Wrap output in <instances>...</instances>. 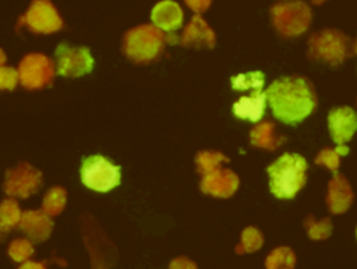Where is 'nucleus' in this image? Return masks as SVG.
<instances>
[{
  "label": "nucleus",
  "mask_w": 357,
  "mask_h": 269,
  "mask_svg": "<svg viewBox=\"0 0 357 269\" xmlns=\"http://www.w3.org/2000/svg\"><path fill=\"white\" fill-rule=\"evenodd\" d=\"M271 18L280 35L294 38L308 29L312 13L308 4L301 0H282L272 6Z\"/></svg>",
  "instance_id": "7ed1b4c3"
},
{
  "label": "nucleus",
  "mask_w": 357,
  "mask_h": 269,
  "mask_svg": "<svg viewBox=\"0 0 357 269\" xmlns=\"http://www.w3.org/2000/svg\"><path fill=\"white\" fill-rule=\"evenodd\" d=\"M57 72L64 77H79L89 72L93 67V60L86 47H73L66 43L56 50Z\"/></svg>",
  "instance_id": "6e6552de"
},
{
  "label": "nucleus",
  "mask_w": 357,
  "mask_h": 269,
  "mask_svg": "<svg viewBox=\"0 0 357 269\" xmlns=\"http://www.w3.org/2000/svg\"><path fill=\"white\" fill-rule=\"evenodd\" d=\"M66 203V194L61 188H53L50 190L43 201V209L47 215H57L60 210H63Z\"/></svg>",
  "instance_id": "5701e85b"
},
{
  "label": "nucleus",
  "mask_w": 357,
  "mask_h": 269,
  "mask_svg": "<svg viewBox=\"0 0 357 269\" xmlns=\"http://www.w3.org/2000/svg\"><path fill=\"white\" fill-rule=\"evenodd\" d=\"M8 254L14 261L21 262V261L28 259L33 254V248H32L31 243L26 240H15L11 243Z\"/></svg>",
  "instance_id": "bb28decb"
},
{
  "label": "nucleus",
  "mask_w": 357,
  "mask_h": 269,
  "mask_svg": "<svg viewBox=\"0 0 357 269\" xmlns=\"http://www.w3.org/2000/svg\"><path fill=\"white\" fill-rule=\"evenodd\" d=\"M264 237L255 227H247L241 234V241L237 247V252H254L261 248Z\"/></svg>",
  "instance_id": "412c9836"
},
{
  "label": "nucleus",
  "mask_w": 357,
  "mask_h": 269,
  "mask_svg": "<svg viewBox=\"0 0 357 269\" xmlns=\"http://www.w3.org/2000/svg\"><path fill=\"white\" fill-rule=\"evenodd\" d=\"M1 227H3V224H1V222H0V230H1Z\"/></svg>",
  "instance_id": "c9c22d12"
},
{
  "label": "nucleus",
  "mask_w": 357,
  "mask_h": 269,
  "mask_svg": "<svg viewBox=\"0 0 357 269\" xmlns=\"http://www.w3.org/2000/svg\"><path fill=\"white\" fill-rule=\"evenodd\" d=\"M328 127L332 139L342 145L351 139L357 131V114L351 107H337L328 116Z\"/></svg>",
  "instance_id": "9b49d317"
},
{
  "label": "nucleus",
  "mask_w": 357,
  "mask_h": 269,
  "mask_svg": "<svg viewBox=\"0 0 357 269\" xmlns=\"http://www.w3.org/2000/svg\"><path fill=\"white\" fill-rule=\"evenodd\" d=\"M18 77L25 88H42L53 78V64L43 54H29L21 61Z\"/></svg>",
  "instance_id": "1a4fd4ad"
},
{
  "label": "nucleus",
  "mask_w": 357,
  "mask_h": 269,
  "mask_svg": "<svg viewBox=\"0 0 357 269\" xmlns=\"http://www.w3.org/2000/svg\"><path fill=\"white\" fill-rule=\"evenodd\" d=\"M20 269H45V266L36 262H25Z\"/></svg>",
  "instance_id": "7c9ffc66"
},
{
  "label": "nucleus",
  "mask_w": 357,
  "mask_h": 269,
  "mask_svg": "<svg viewBox=\"0 0 357 269\" xmlns=\"http://www.w3.org/2000/svg\"><path fill=\"white\" fill-rule=\"evenodd\" d=\"M81 180L88 188L106 192L119 185L120 167L100 155L89 156L82 162Z\"/></svg>",
  "instance_id": "423d86ee"
},
{
  "label": "nucleus",
  "mask_w": 357,
  "mask_h": 269,
  "mask_svg": "<svg viewBox=\"0 0 357 269\" xmlns=\"http://www.w3.org/2000/svg\"><path fill=\"white\" fill-rule=\"evenodd\" d=\"M169 269H197V266L187 258H177L170 263Z\"/></svg>",
  "instance_id": "c756f323"
},
{
  "label": "nucleus",
  "mask_w": 357,
  "mask_h": 269,
  "mask_svg": "<svg viewBox=\"0 0 357 269\" xmlns=\"http://www.w3.org/2000/svg\"><path fill=\"white\" fill-rule=\"evenodd\" d=\"M350 39L343 32L322 29L308 39V57L339 66L350 56Z\"/></svg>",
  "instance_id": "20e7f679"
},
{
  "label": "nucleus",
  "mask_w": 357,
  "mask_h": 269,
  "mask_svg": "<svg viewBox=\"0 0 357 269\" xmlns=\"http://www.w3.org/2000/svg\"><path fill=\"white\" fill-rule=\"evenodd\" d=\"M185 4L195 13H204L209 6L212 0H184Z\"/></svg>",
  "instance_id": "c85d7f7f"
},
{
  "label": "nucleus",
  "mask_w": 357,
  "mask_h": 269,
  "mask_svg": "<svg viewBox=\"0 0 357 269\" xmlns=\"http://www.w3.org/2000/svg\"><path fill=\"white\" fill-rule=\"evenodd\" d=\"M307 167L301 155L286 152L279 156L266 169L272 194L282 199L293 198L307 181Z\"/></svg>",
  "instance_id": "f03ea898"
},
{
  "label": "nucleus",
  "mask_w": 357,
  "mask_h": 269,
  "mask_svg": "<svg viewBox=\"0 0 357 269\" xmlns=\"http://www.w3.org/2000/svg\"><path fill=\"white\" fill-rule=\"evenodd\" d=\"M238 187V177L229 169L218 167L206 174L201 181L204 192L219 198H227L234 194Z\"/></svg>",
  "instance_id": "f8f14e48"
},
{
  "label": "nucleus",
  "mask_w": 357,
  "mask_h": 269,
  "mask_svg": "<svg viewBox=\"0 0 357 269\" xmlns=\"http://www.w3.org/2000/svg\"><path fill=\"white\" fill-rule=\"evenodd\" d=\"M354 53L357 54V40H356V43H354Z\"/></svg>",
  "instance_id": "f704fd0d"
},
{
  "label": "nucleus",
  "mask_w": 357,
  "mask_h": 269,
  "mask_svg": "<svg viewBox=\"0 0 357 269\" xmlns=\"http://www.w3.org/2000/svg\"><path fill=\"white\" fill-rule=\"evenodd\" d=\"M315 163L317 164H324L326 166L332 173L336 174L339 164H340V155L337 153L336 148L331 149V148H325L322 149L318 156L315 157Z\"/></svg>",
  "instance_id": "a878e982"
},
{
  "label": "nucleus",
  "mask_w": 357,
  "mask_h": 269,
  "mask_svg": "<svg viewBox=\"0 0 357 269\" xmlns=\"http://www.w3.org/2000/svg\"><path fill=\"white\" fill-rule=\"evenodd\" d=\"M20 226L32 240L43 241L49 237L53 223L47 217V213L39 210H29L21 215Z\"/></svg>",
  "instance_id": "f3484780"
},
{
  "label": "nucleus",
  "mask_w": 357,
  "mask_h": 269,
  "mask_svg": "<svg viewBox=\"0 0 357 269\" xmlns=\"http://www.w3.org/2000/svg\"><path fill=\"white\" fill-rule=\"evenodd\" d=\"M223 162H227V157L220 152H201L197 156V166L202 174L218 169Z\"/></svg>",
  "instance_id": "4be33fe9"
},
{
  "label": "nucleus",
  "mask_w": 357,
  "mask_h": 269,
  "mask_svg": "<svg viewBox=\"0 0 357 269\" xmlns=\"http://www.w3.org/2000/svg\"><path fill=\"white\" fill-rule=\"evenodd\" d=\"M314 4H321V3H324L325 0H311Z\"/></svg>",
  "instance_id": "72a5a7b5"
},
{
  "label": "nucleus",
  "mask_w": 357,
  "mask_h": 269,
  "mask_svg": "<svg viewBox=\"0 0 357 269\" xmlns=\"http://www.w3.org/2000/svg\"><path fill=\"white\" fill-rule=\"evenodd\" d=\"M40 187V173L28 164H21L7 173L4 190L10 195L28 197Z\"/></svg>",
  "instance_id": "9d476101"
},
{
  "label": "nucleus",
  "mask_w": 357,
  "mask_h": 269,
  "mask_svg": "<svg viewBox=\"0 0 357 269\" xmlns=\"http://www.w3.org/2000/svg\"><path fill=\"white\" fill-rule=\"evenodd\" d=\"M165 35L155 25H141L124 38V52L128 57L137 61H146L155 59L163 46Z\"/></svg>",
  "instance_id": "39448f33"
},
{
  "label": "nucleus",
  "mask_w": 357,
  "mask_h": 269,
  "mask_svg": "<svg viewBox=\"0 0 357 269\" xmlns=\"http://www.w3.org/2000/svg\"><path fill=\"white\" fill-rule=\"evenodd\" d=\"M265 93L273 116L290 125L301 123L317 106L312 85L301 77L279 78L268 86Z\"/></svg>",
  "instance_id": "f257e3e1"
},
{
  "label": "nucleus",
  "mask_w": 357,
  "mask_h": 269,
  "mask_svg": "<svg viewBox=\"0 0 357 269\" xmlns=\"http://www.w3.org/2000/svg\"><path fill=\"white\" fill-rule=\"evenodd\" d=\"M181 43L188 46H206L212 47L215 45V33L208 26V24L199 15H194L190 24L185 26L181 35Z\"/></svg>",
  "instance_id": "dca6fc26"
},
{
  "label": "nucleus",
  "mask_w": 357,
  "mask_h": 269,
  "mask_svg": "<svg viewBox=\"0 0 357 269\" xmlns=\"http://www.w3.org/2000/svg\"><path fill=\"white\" fill-rule=\"evenodd\" d=\"M266 109V93L264 91L250 92V95L240 98L233 105V113L238 118L259 121Z\"/></svg>",
  "instance_id": "2eb2a0df"
},
{
  "label": "nucleus",
  "mask_w": 357,
  "mask_h": 269,
  "mask_svg": "<svg viewBox=\"0 0 357 269\" xmlns=\"http://www.w3.org/2000/svg\"><path fill=\"white\" fill-rule=\"evenodd\" d=\"M336 151H337V153H339L340 156H342V155H347V153H349V148H347V146H344L343 144H342V145H337Z\"/></svg>",
  "instance_id": "2f4dec72"
},
{
  "label": "nucleus",
  "mask_w": 357,
  "mask_h": 269,
  "mask_svg": "<svg viewBox=\"0 0 357 269\" xmlns=\"http://www.w3.org/2000/svg\"><path fill=\"white\" fill-rule=\"evenodd\" d=\"M296 263V256L293 251L287 247L275 248L266 258V269H293Z\"/></svg>",
  "instance_id": "aec40b11"
},
{
  "label": "nucleus",
  "mask_w": 357,
  "mask_h": 269,
  "mask_svg": "<svg viewBox=\"0 0 357 269\" xmlns=\"http://www.w3.org/2000/svg\"><path fill=\"white\" fill-rule=\"evenodd\" d=\"M265 84V75L261 71H250L244 74H238L231 78V86L236 91H262Z\"/></svg>",
  "instance_id": "6ab92c4d"
},
{
  "label": "nucleus",
  "mask_w": 357,
  "mask_h": 269,
  "mask_svg": "<svg viewBox=\"0 0 357 269\" xmlns=\"http://www.w3.org/2000/svg\"><path fill=\"white\" fill-rule=\"evenodd\" d=\"M18 72L11 67L0 68V89H13L17 84Z\"/></svg>",
  "instance_id": "cd10ccee"
},
{
  "label": "nucleus",
  "mask_w": 357,
  "mask_h": 269,
  "mask_svg": "<svg viewBox=\"0 0 357 269\" xmlns=\"http://www.w3.org/2000/svg\"><path fill=\"white\" fill-rule=\"evenodd\" d=\"M250 141L254 146L273 151L284 142V137L275 134V124L272 121H264L251 130Z\"/></svg>",
  "instance_id": "a211bd4d"
},
{
  "label": "nucleus",
  "mask_w": 357,
  "mask_h": 269,
  "mask_svg": "<svg viewBox=\"0 0 357 269\" xmlns=\"http://www.w3.org/2000/svg\"><path fill=\"white\" fill-rule=\"evenodd\" d=\"M304 223H305V227L308 230V236L314 240L326 238L332 233V223H331L329 219H324V220L317 222L312 216H308Z\"/></svg>",
  "instance_id": "b1692460"
},
{
  "label": "nucleus",
  "mask_w": 357,
  "mask_h": 269,
  "mask_svg": "<svg viewBox=\"0 0 357 269\" xmlns=\"http://www.w3.org/2000/svg\"><path fill=\"white\" fill-rule=\"evenodd\" d=\"M151 18L155 26H158L162 31L172 32L183 25L184 14L181 7L176 1L163 0L153 7Z\"/></svg>",
  "instance_id": "4468645a"
},
{
  "label": "nucleus",
  "mask_w": 357,
  "mask_h": 269,
  "mask_svg": "<svg viewBox=\"0 0 357 269\" xmlns=\"http://www.w3.org/2000/svg\"><path fill=\"white\" fill-rule=\"evenodd\" d=\"M20 220H21V212H20L18 205L11 199L4 201L0 205V222H1V224L4 227L10 229V227L15 226Z\"/></svg>",
  "instance_id": "393cba45"
},
{
  "label": "nucleus",
  "mask_w": 357,
  "mask_h": 269,
  "mask_svg": "<svg viewBox=\"0 0 357 269\" xmlns=\"http://www.w3.org/2000/svg\"><path fill=\"white\" fill-rule=\"evenodd\" d=\"M353 202V191L350 184L342 174H335L328 185L326 205L335 215L346 212Z\"/></svg>",
  "instance_id": "ddd939ff"
},
{
  "label": "nucleus",
  "mask_w": 357,
  "mask_h": 269,
  "mask_svg": "<svg viewBox=\"0 0 357 269\" xmlns=\"http://www.w3.org/2000/svg\"><path fill=\"white\" fill-rule=\"evenodd\" d=\"M4 59H6V57H4V53L0 50V64L4 61Z\"/></svg>",
  "instance_id": "473e14b6"
},
{
  "label": "nucleus",
  "mask_w": 357,
  "mask_h": 269,
  "mask_svg": "<svg viewBox=\"0 0 357 269\" xmlns=\"http://www.w3.org/2000/svg\"><path fill=\"white\" fill-rule=\"evenodd\" d=\"M20 24H25L33 32L50 33L60 29L63 21L50 0H32Z\"/></svg>",
  "instance_id": "0eeeda50"
}]
</instances>
